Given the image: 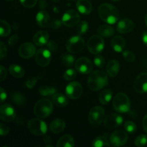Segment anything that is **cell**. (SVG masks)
Segmentation results:
<instances>
[{"mask_svg": "<svg viewBox=\"0 0 147 147\" xmlns=\"http://www.w3.org/2000/svg\"><path fill=\"white\" fill-rule=\"evenodd\" d=\"M98 14L103 22L109 24H116L120 18L117 9L108 3L100 4L98 8Z\"/></svg>", "mask_w": 147, "mask_h": 147, "instance_id": "6da1fadb", "label": "cell"}, {"mask_svg": "<svg viewBox=\"0 0 147 147\" xmlns=\"http://www.w3.org/2000/svg\"><path fill=\"white\" fill-rule=\"evenodd\" d=\"M109 83L107 74L100 70L91 73L88 78V86L90 90L97 91L106 87Z\"/></svg>", "mask_w": 147, "mask_h": 147, "instance_id": "7a4b0ae2", "label": "cell"}, {"mask_svg": "<svg viewBox=\"0 0 147 147\" xmlns=\"http://www.w3.org/2000/svg\"><path fill=\"white\" fill-rule=\"evenodd\" d=\"M33 111L34 115L40 119H44L50 116L53 112V103L49 99H40L35 103Z\"/></svg>", "mask_w": 147, "mask_h": 147, "instance_id": "3957f363", "label": "cell"}, {"mask_svg": "<svg viewBox=\"0 0 147 147\" xmlns=\"http://www.w3.org/2000/svg\"><path fill=\"white\" fill-rule=\"evenodd\" d=\"M113 107L119 113H127L131 109L130 99L125 93H117L113 100Z\"/></svg>", "mask_w": 147, "mask_h": 147, "instance_id": "277c9868", "label": "cell"}, {"mask_svg": "<svg viewBox=\"0 0 147 147\" xmlns=\"http://www.w3.org/2000/svg\"><path fill=\"white\" fill-rule=\"evenodd\" d=\"M88 120L93 127H98L105 120V111L101 106H96L90 110Z\"/></svg>", "mask_w": 147, "mask_h": 147, "instance_id": "5b68a950", "label": "cell"}, {"mask_svg": "<svg viewBox=\"0 0 147 147\" xmlns=\"http://www.w3.org/2000/svg\"><path fill=\"white\" fill-rule=\"evenodd\" d=\"M29 131L35 136H43L47 133V127L45 122L40 119H32L27 123Z\"/></svg>", "mask_w": 147, "mask_h": 147, "instance_id": "8992f818", "label": "cell"}, {"mask_svg": "<svg viewBox=\"0 0 147 147\" xmlns=\"http://www.w3.org/2000/svg\"><path fill=\"white\" fill-rule=\"evenodd\" d=\"M105 46V42L102 36L93 35L90 37L87 42V47L89 52L93 55H98L103 51Z\"/></svg>", "mask_w": 147, "mask_h": 147, "instance_id": "52a82bcc", "label": "cell"}, {"mask_svg": "<svg viewBox=\"0 0 147 147\" xmlns=\"http://www.w3.org/2000/svg\"><path fill=\"white\" fill-rule=\"evenodd\" d=\"M85 41L80 35L70 37L66 42V49L70 53H78L83 50Z\"/></svg>", "mask_w": 147, "mask_h": 147, "instance_id": "ba28073f", "label": "cell"}, {"mask_svg": "<svg viewBox=\"0 0 147 147\" xmlns=\"http://www.w3.org/2000/svg\"><path fill=\"white\" fill-rule=\"evenodd\" d=\"M80 15L76 10L69 9L66 11L62 17L63 24L67 27H73L80 22Z\"/></svg>", "mask_w": 147, "mask_h": 147, "instance_id": "9c48e42d", "label": "cell"}, {"mask_svg": "<svg viewBox=\"0 0 147 147\" xmlns=\"http://www.w3.org/2000/svg\"><path fill=\"white\" fill-rule=\"evenodd\" d=\"M83 93V87L81 84L77 81L69 83L65 88L66 96L70 99H78L80 97Z\"/></svg>", "mask_w": 147, "mask_h": 147, "instance_id": "30bf717a", "label": "cell"}, {"mask_svg": "<svg viewBox=\"0 0 147 147\" xmlns=\"http://www.w3.org/2000/svg\"><path fill=\"white\" fill-rule=\"evenodd\" d=\"M76 70L81 74H89L93 70V63L88 58L85 57L78 59L75 63Z\"/></svg>", "mask_w": 147, "mask_h": 147, "instance_id": "8fae6325", "label": "cell"}, {"mask_svg": "<svg viewBox=\"0 0 147 147\" xmlns=\"http://www.w3.org/2000/svg\"><path fill=\"white\" fill-rule=\"evenodd\" d=\"M134 88L138 93H147V73H140L134 82Z\"/></svg>", "mask_w": 147, "mask_h": 147, "instance_id": "7c38bea8", "label": "cell"}, {"mask_svg": "<svg viewBox=\"0 0 147 147\" xmlns=\"http://www.w3.org/2000/svg\"><path fill=\"white\" fill-rule=\"evenodd\" d=\"M127 140L128 135L123 131H116L110 136V143L113 146H123L127 142Z\"/></svg>", "mask_w": 147, "mask_h": 147, "instance_id": "4fadbf2b", "label": "cell"}, {"mask_svg": "<svg viewBox=\"0 0 147 147\" xmlns=\"http://www.w3.org/2000/svg\"><path fill=\"white\" fill-rule=\"evenodd\" d=\"M16 113L14 108L8 103L1 105L0 107V118L5 122H11L15 119Z\"/></svg>", "mask_w": 147, "mask_h": 147, "instance_id": "5bb4252c", "label": "cell"}, {"mask_svg": "<svg viewBox=\"0 0 147 147\" xmlns=\"http://www.w3.org/2000/svg\"><path fill=\"white\" fill-rule=\"evenodd\" d=\"M51 52L47 49L42 48L36 53L35 59L37 64L41 67H46L51 61Z\"/></svg>", "mask_w": 147, "mask_h": 147, "instance_id": "9a60e30c", "label": "cell"}, {"mask_svg": "<svg viewBox=\"0 0 147 147\" xmlns=\"http://www.w3.org/2000/svg\"><path fill=\"white\" fill-rule=\"evenodd\" d=\"M122 123L123 117L116 113L109 114L104 120V126L108 129H111L119 127L122 124Z\"/></svg>", "mask_w": 147, "mask_h": 147, "instance_id": "2e32d148", "label": "cell"}, {"mask_svg": "<svg viewBox=\"0 0 147 147\" xmlns=\"http://www.w3.org/2000/svg\"><path fill=\"white\" fill-rule=\"evenodd\" d=\"M36 47L31 42H25L19 48V55L23 58L28 59L34 55Z\"/></svg>", "mask_w": 147, "mask_h": 147, "instance_id": "e0dca14e", "label": "cell"}, {"mask_svg": "<svg viewBox=\"0 0 147 147\" xmlns=\"http://www.w3.org/2000/svg\"><path fill=\"white\" fill-rule=\"evenodd\" d=\"M134 22L132 20L129 19H123L117 24L116 30L121 34H126L131 32L134 29Z\"/></svg>", "mask_w": 147, "mask_h": 147, "instance_id": "ac0fdd59", "label": "cell"}, {"mask_svg": "<svg viewBox=\"0 0 147 147\" xmlns=\"http://www.w3.org/2000/svg\"><path fill=\"white\" fill-rule=\"evenodd\" d=\"M49 34L47 31L41 30L36 33L33 37V42L37 46H44L48 42Z\"/></svg>", "mask_w": 147, "mask_h": 147, "instance_id": "d6986e66", "label": "cell"}, {"mask_svg": "<svg viewBox=\"0 0 147 147\" xmlns=\"http://www.w3.org/2000/svg\"><path fill=\"white\" fill-rule=\"evenodd\" d=\"M76 7L79 12L85 15L90 14L93 9L92 4L89 0H78Z\"/></svg>", "mask_w": 147, "mask_h": 147, "instance_id": "ffe728a7", "label": "cell"}, {"mask_svg": "<svg viewBox=\"0 0 147 147\" xmlns=\"http://www.w3.org/2000/svg\"><path fill=\"white\" fill-rule=\"evenodd\" d=\"M36 21L37 24L41 27H46L50 24V17L48 13L45 10L39 11L36 16Z\"/></svg>", "mask_w": 147, "mask_h": 147, "instance_id": "44dd1931", "label": "cell"}, {"mask_svg": "<svg viewBox=\"0 0 147 147\" xmlns=\"http://www.w3.org/2000/svg\"><path fill=\"white\" fill-rule=\"evenodd\" d=\"M126 45V42L121 36H115L111 40V46L113 50L117 53H121L124 49Z\"/></svg>", "mask_w": 147, "mask_h": 147, "instance_id": "7402d4cb", "label": "cell"}, {"mask_svg": "<svg viewBox=\"0 0 147 147\" xmlns=\"http://www.w3.org/2000/svg\"><path fill=\"white\" fill-rule=\"evenodd\" d=\"M120 65L116 60H111L109 62L106 66V73L110 77H115L119 73Z\"/></svg>", "mask_w": 147, "mask_h": 147, "instance_id": "603a6c76", "label": "cell"}, {"mask_svg": "<svg viewBox=\"0 0 147 147\" xmlns=\"http://www.w3.org/2000/svg\"><path fill=\"white\" fill-rule=\"evenodd\" d=\"M65 128V123L63 120L60 119H55L50 125V129L51 132L54 134H60L64 131Z\"/></svg>", "mask_w": 147, "mask_h": 147, "instance_id": "cb8c5ba5", "label": "cell"}, {"mask_svg": "<svg viewBox=\"0 0 147 147\" xmlns=\"http://www.w3.org/2000/svg\"><path fill=\"white\" fill-rule=\"evenodd\" d=\"M53 103L58 108L65 107L68 103L67 98L62 93H55L53 96Z\"/></svg>", "mask_w": 147, "mask_h": 147, "instance_id": "d4e9b609", "label": "cell"}, {"mask_svg": "<svg viewBox=\"0 0 147 147\" xmlns=\"http://www.w3.org/2000/svg\"><path fill=\"white\" fill-rule=\"evenodd\" d=\"M56 146L57 147H73L75 146V141L70 135H65L59 139Z\"/></svg>", "mask_w": 147, "mask_h": 147, "instance_id": "484cf974", "label": "cell"}, {"mask_svg": "<svg viewBox=\"0 0 147 147\" xmlns=\"http://www.w3.org/2000/svg\"><path fill=\"white\" fill-rule=\"evenodd\" d=\"M10 99L14 103H15L17 106H22L25 103L26 99L24 95L22 94L20 92H12L10 94Z\"/></svg>", "mask_w": 147, "mask_h": 147, "instance_id": "4316f807", "label": "cell"}, {"mask_svg": "<svg viewBox=\"0 0 147 147\" xmlns=\"http://www.w3.org/2000/svg\"><path fill=\"white\" fill-rule=\"evenodd\" d=\"M115 32L114 28L109 25H101L98 28V33L102 37H109L113 35Z\"/></svg>", "mask_w": 147, "mask_h": 147, "instance_id": "83f0119b", "label": "cell"}, {"mask_svg": "<svg viewBox=\"0 0 147 147\" xmlns=\"http://www.w3.org/2000/svg\"><path fill=\"white\" fill-rule=\"evenodd\" d=\"M112 98V91L110 89H104L99 95L98 100L101 104L106 105L111 101Z\"/></svg>", "mask_w": 147, "mask_h": 147, "instance_id": "f1b7e54d", "label": "cell"}, {"mask_svg": "<svg viewBox=\"0 0 147 147\" xmlns=\"http://www.w3.org/2000/svg\"><path fill=\"white\" fill-rule=\"evenodd\" d=\"M9 70L10 74L17 78H20L24 76V69L18 65H11Z\"/></svg>", "mask_w": 147, "mask_h": 147, "instance_id": "f546056e", "label": "cell"}, {"mask_svg": "<svg viewBox=\"0 0 147 147\" xmlns=\"http://www.w3.org/2000/svg\"><path fill=\"white\" fill-rule=\"evenodd\" d=\"M39 93L44 97H50L57 93V90L53 87H49L47 86H42L39 88Z\"/></svg>", "mask_w": 147, "mask_h": 147, "instance_id": "4dcf8cb0", "label": "cell"}, {"mask_svg": "<svg viewBox=\"0 0 147 147\" xmlns=\"http://www.w3.org/2000/svg\"><path fill=\"white\" fill-rule=\"evenodd\" d=\"M92 146L93 147H106L110 146V142L108 140L107 138L104 136H100L96 137L93 140L92 143Z\"/></svg>", "mask_w": 147, "mask_h": 147, "instance_id": "1f68e13d", "label": "cell"}, {"mask_svg": "<svg viewBox=\"0 0 147 147\" xmlns=\"http://www.w3.org/2000/svg\"><path fill=\"white\" fill-rule=\"evenodd\" d=\"M11 32V27L10 24L4 20H1L0 22V34L2 37H7Z\"/></svg>", "mask_w": 147, "mask_h": 147, "instance_id": "d6a6232c", "label": "cell"}, {"mask_svg": "<svg viewBox=\"0 0 147 147\" xmlns=\"http://www.w3.org/2000/svg\"><path fill=\"white\" fill-rule=\"evenodd\" d=\"M62 63L63 65L67 67H72L75 63V57L74 56L70 54H65L61 57Z\"/></svg>", "mask_w": 147, "mask_h": 147, "instance_id": "836d02e7", "label": "cell"}, {"mask_svg": "<svg viewBox=\"0 0 147 147\" xmlns=\"http://www.w3.org/2000/svg\"><path fill=\"white\" fill-rule=\"evenodd\" d=\"M88 30V23L86 21H82L78 24L77 32L79 35L86 34Z\"/></svg>", "mask_w": 147, "mask_h": 147, "instance_id": "e575fe53", "label": "cell"}, {"mask_svg": "<svg viewBox=\"0 0 147 147\" xmlns=\"http://www.w3.org/2000/svg\"><path fill=\"white\" fill-rule=\"evenodd\" d=\"M134 144L138 147H142L147 144V135L142 134L137 136L134 141Z\"/></svg>", "mask_w": 147, "mask_h": 147, "instance_id": "d590c367", "label": "cell"}, {"mask_svg": "<svg viewBox=\"0 0 147 147\" xmlns=\"http://www.w3.org/2000/svg\"><path fill=\"white\" fill-rule=\"evenodd\" d=\"M76 76H77L76 70H75L74 69H68L65 72L63 78H64L65 80L70 81V80H73V79L76 78Z\"/></svg>", "mask_w": 147, "mask_h": 147, "instance_id": "8d00e7d4", "label": "cell"}, {"mask_svg": "<svg viewBox=\"0 0 147 147\" xmlns=\"http://www.w3.org/2000/svg\"><path fill=\"white\" fill-rule=\"evenodd\" d=\"M124 129L129 133H134L136 131V125L134 122L131 121H128L125 122Z\"/></svg>", "mask_w": 147, "mask_h": 147, "instance_id": "74e56055", "label": "cell"}, {"mask_svg": "<svg viewBox=\"0 0 147 147\" xmlns=\"http://www.w3.org/2000/svg\"><path fill=\"white\" fill-rule=\"evenodd\" d=\"M123 57L125 60L129 63H133L135 60L134 54L129 50H125L123 52Z\"/></svg>", "mask_w": 147, "mask_h": 147, "instance_id": "f35d334b", "label": "cell"}, {"mask_svg": "<svg viewBox=\"0 0 147 147\" xmlns=\"http://www.w3.org/2000/svg\"><path fill=\"white\" fill-rule=\"evenodd\" d=\"M94 61L95 65H96V67H99V68H102L105 65V59L103 58V56L99 55H97L96 57H94Z\"/></svg>", "mask_w": 147, "mask_h": 147, "instance_id": "ab89813d", "label": "cell"}, {"mask_svg": "<svg viewBox=\"0 0 147 147\" xmlns=\"http://www.w3.org/2000/svg\"><path fill=\"white\" fill-rule=\"evenodd\" d=\"M21 4L27 8H32L36 5L37 0H20Z\"/></svg>", "mask_w": 147, "mask_h": 147, "instance_id": "60d3db41", "label": "cell"}, {"mask_svg": "<svg viewBox=\"0 0 147 147\" xmlns=\"http://www.w3.org/2000/svg\"><path fill=\"white\" fill-rule=\"evenodd\" d=\"M9 132V128L7 125L4 124V123H1L0 124V134H1V136H7Z\"/></svg>", "mask_w": 147, "mask_h": 147, "instance_id": "b9f144b4", "label": "cell"}, {"mask_svg": "<svg viewBox=\"0 0 147 147\" xmlns=\"http://www.w3.org/2000/svg\"><path fill=\"white\" fill-rule=\"evenodd\" d=\"M37 78L35 77H32V78H30V79L27 80L26 82V87L28 88L32 89L34 86H35L36 83H37Z\"/></svg>", "mask_w": 147, "mask_h": 147, "instance_id": "7bdbcfd3", "label": "cell"}, {"mask_svg": "<svg viewBox=\"0 0 147 147\" xmlns=\"http://www.w3.org/2000/svg\"><path fill=\"white\" fill-rule=\"evenodd\" d=\"M62 24H63V21H62V20H55L50 23V27H51V28L54 29V30H57V29L60 28Z\"/></svg>", "mask_w": 147, "mask_h": 147, "instance_id": "ee69618b", "label": "cell"}, {"mask_svg": "<svg viewBox=\"0 0 147 147\" xmlns=\"http://www.w3.org/2000/svg\"><path fill=\"white\" fill-rule=\"evenodd\" d=\"M7 47L3 42H0V58L3 59L7 55Z\"/></svg>", "mask_w": 147, "mask_h": 147, "instance_id": "f6af8a7d", "label": "cell"}, {"mask_svg": "<svg viewBox=\"0 0 147 147\" xmlns=\"http://www.w3.org/2000/svg\"><path fill=\"white\" fill-rule=\"evenodd\" d=\"M7 76V70H6V68L4 66L1 65V67H0V77H1L0 78V80H1V81H3V80L6 78Z\"/></svg>", "mask_w": 147, "mask_h": 147, "instance_id": "bcb514c9", "label": "cell"}, {"mask_svg": "<svg viewBox=\"0 0 147 147\" xmlns=\"http://www.w3.org/2000/svg\"><path fill=\"white\" fill-rule=\"evenodd\" d=\"M17 40H18V37H17V34H14V35L11 36L9 38V45H14V44H16Z\"/></svg>", "mask_w": 147, "mask_h": 147, "instance_id": "7dc6e473", "label": "cell"}, {"mask_svg": "<svg viewBox=\"0 0 147 147\" xmlns=\"http://www.w3.org/2000/svg\"><path fill=\"white\" fill-rule=\"evenodd\" d=\"M0 91H1V94H0L1 101L0 102H1V103H3V102L6 100V98H7V93H6V92L4 91L3 88H0Z\"/></svg>", "mask_w": 147, "mask_h": 147, "instance_id": "c3c4849f", "label": "cell"}, {"mask_svg": "<svg viewBox=\"0 0 147 147\" xmlns=\"http://www.w3.org/2000/svg\"><path fill=\"white\" fill-rule=\"evenodd\" d=\"M142 127H143L144 131L147 133V114L143 118V120H142Z\"/></svg>", "mask_w": 147, "mask_h": 147, "instance_id": "681fc988", "label": "cell"}, {"mask_svg": "<svg viewBox=\"0 0 147 147\" xmlns=\"http://www.w3.org/2000/svg\"><path fill=\"white\" fill-rule=\"evenodd\" d=\"M48 47L52 50V51H54V50H57V45L56 43H55L53 41H50L48 44Z\"/></svg>", "mask_w": 147, "mask_h": 147, "instance_id": "f907efd6", "label": "cell"}, {"mask_svg": "<svg viewBox=\"0 0 147 147\" xmlns=\"http://www.w3.org/2000/svg\"><path fill=\"white\" fill-rule=\"evenodd\" d=\"M142 40H143V42L147 46V31L144 32L143 33V35H142Z\"/></svg>", "mask_w": 147, "mask_h": 147, "instance_id": "816d5d0a", "label": "cell"}, {"mask_svg": "<svg viewBox=\"0 0 147 147\" xmlns=\"http://www.w3.org/2000/svg\"><path fill=\"white\" fill-rule=\"evenodd\" d=\"M46 7H47V2L45 0H41L40 1V7H41L42 9H45Z\"/></svg>", "mask_w": 147, "mask_h": 147, "instance_id": "f5cc1de1", "label": "cell"}, {"mask_svg": "<svg viewBox=\"0 0 147 147\" xmlns=\"http://www.w3.org/2000/svg\"><path fill=\"white\" fill-rule=\"evenodd\" d=\"M145 23H146V25L147 26V14L145 16Z\"/></svg>", "mask_w": 147, "mask_h": 147, "instance_id": "db71d44e", "label": "cell"}, {"mask_svg": "<svg viewBox=\"0 0 147 147\" xmlns=\"http://www.w3.org/2000/svg\"><path fill=\"white\" fill-rule=\"evenodd\" d=\"M7 1H11V0H7Z\"/></svg>", "mask_w": 147, "mask_h": 147, "instance_id": "11a10c76", "label": "cell"}]
</instances>
